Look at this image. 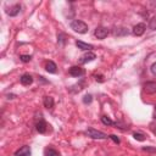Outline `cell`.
<instances>
[{
  "label": "cell",
  "mask_w": 156,
  "mask_h": 156,
  "mask_svg": "<svg viewBox=\"0 0 156 156\" xmlns=\"http://www.w3.org/2000/svg\"><path fill=\"white\" fill-rule=\"evenodd\" d=\"M85 73V71L80 67V66H72L71 68H69V74L72 76V77H80V76H83Z\"/></svg>",
  "instance_id": "5"
},
{
  "label": "cell",
  "mask_w": 156,
  "mask_h": 156,
  "mask_svg": "<svg viewBox=\"0 0 156 156\" xmlns=\"http://www.w3.org/2000/svg\"><path fill=\"white\" fill-rule=\"evenodd\" d=\"M44 156H60V154L52 147H46L44 151Z\"/></svg>",
  "instance_id": "15"
},
{
  "label": "cell",
  "mask_w": 156,
  "mask_h": 156,
  "mask_svg": "<svg viewBox=\"0 0 156 156\" xmlns=\"http://www.w3.org/2000/svg\"><path fill=\"white\" fill-rule=\"evenodd\" d=\"M20 11H21V5H18V4H16V5H13V6H11V7H9V9L6 10V13H7L9 16H11V17H13V16H16V15H18V13H20Z\"/></svg>",
  "instance_id": "8"
},
{
  "label": "cell",
  "mask_w": 156,
  "mask_h": 156,
  "mask_svg": "<svg viewBox=\"0 0 156 156\" xmlns=\"http://www.w3.org/2000/svg\"><path fill=\"white\" fill-rule=\"evenodd\" d=\"M108 138H111V139H112V140H113L116 144H119V139H118V138H117L115 134H111V135H108Z\"/></svg>",
  "instance_id": "22"
},
{
  "label": "cell",
  "mask_w": 156,
  "mask_h": 156,
  "mask_svg": "<svg viewBox=\"0 0 156 156\" xmlns=\"http://www.w3.org/2000/svg\"><path fill=\"white\" fill-rule=\"evenodd\" d=\"M35 127H37V130H38L39 133H41V134H44V133L46 132V123H45L44 121H39Z\"/></svg>",
  "instance_id": "14"
},
{
  "label": "cell",
  "mask_w": 156,
  "mask_h": 156,
  "mask_svg": "<svg viewBox=\"0 0 156 156\" xmlns=\"http://www.w3.org/2000/svg\"><path fill=\"white\" fill-rule=\"evenodd\" d=\"M91 100H93V96H91L90 94H87V95L83 98V102H84V104H90Z\"/></svg>",
  "instance_id": "20"
},
{
  "label": "cell",
  "mask_w": 156,
  "mask_h": 156,
  "mask_svg": "<svg viewBox=\"0 0 156 156\" xmlns=\"http://www.w3.org/2000/svg\"><path fill=\"white\" fill-rule=\"evenodd\" d=\"M133 136H134L136 140H139V141H144V140H145V136H144L141 133H134Z\"/></svg>",
  "instance_id": "19"
},
{
  "label": "cell",
  "mask_w": 156,
  "mask_h": 156,
  "mask_svg": "<svg viewBox=\"0 0 156 156\" xmlns=\"http://www.w3.org/2000/svg\"><path fill=\"white\" fill-rule=\"evenodd\" d=\"M144 32H145V24L144 23H138V24H135L133 27V34L136 35V37L143 35Z\"/></svg>",
  "instance_id": "6"
},
{
  "label": "cell",
  "mask_w": 156,
  "mask_h": 156,
  "mask_svg": "<svg viewBox=\"0 0 156 156\" xmlns=\"http://www.w3.org/2000/svg\"><path fill=\"white\" fill-rule=\"evenodd\" d=\"M43 102H44V106L46 107V108H52L54 107V99L51 98V96H44V100H43Z\"/></svg>",
  "instance_id": "12"
},
{
  "label": "cell",
  "mask_w": 156,
  "mask_h": 156,
  "mask_svg": "<svg viewBox=\"0 0 156 156\" xmlns=\"http://www.w3.org/2000/svg\"><path fill=\"white\" fill-rule=\"evenodd\" d=\"M144 151H151V152H156V147H150V146H144L143 147Z\"/></svg>",
  "instance_id": "21"
},
{
  "label": "cell",
  "mask_w": 156,
  "mask_h": 156,
  "mask_svg": "<svg viewBox=\"0 0 156 156\" xmlns=\"http://www.w3.org/2000/svg\"><path fill=\"white\" fill-rule=\"evenodd\" d=\"M95 58H96V55H95L94 52H91V51H87L84 55L80 56L79 62H80V63H88V62L94 61Z\"/></svg>",
  "instance_id": "3"
},
{
  "label": "cell",
  "mask_w": 156,
  "mask_h": 156,
  "mask_svg": "<svg viewBox=\"0 0 156 156\" xmlns=\"http://www.w3.org/2000/svg\"><path fill=\"white\" fill-rule=\"evenodd\" d=\"M87 134L93 139H106L107 138V134H105V133H102L100 130H96L94 128H88L87 129Z\"/></svg>",
  "instance_id": "2"
},
{
  "label": "cell",
  "mask_w": 156,
  "mask_h": 156,
  "mask_svg": "<svg viewBox=\"0 0 156 156\" xmlns=\"http://www.w3.org/2000/svg\"><path fill=\"white\" fill-rule=\"evenodd\" d=\"M20 82H21L22 85H30L33 83V78H32V76L29 73H24V74L21 76Z\"/></svg>",
  "instance_id": "9"
},
{
  "label": "cell",
  "mask_w": 156,
  "mask_h": 156,
  "mask_svg": "<svg viewBox=\"0 0 156 156\" xmlns=\"http://www.w3.org/2000/svg\"><path fill=\"white\" fill-rule=\"evenodd\" d=\"M150 69H151V73H152L154 76H156V62H154V63L151 65Z\"/></svg>",
  "instance_id": "23"
},
{
  "label": "cell",
  "mask_w": 156,
  "mask_h": 156,
  "mask_svg": "<svg viewBox=\"0 0 156 156\" xmlns=\"http://www.w3.org/2000/svg\"><path fill=\"white\" fill-rule=\"evenodd\" d=\"M71 29H73L74 32L79 33V34H84L88 32V26H87V23H84L80 20H74L71 22Z\"/></svg>",
  "instance_id": "1"
},
{
  "label": "cell",
  "mask_w": 156,
  "mask_h": 156,
  "mask_svg": "<svg viewBox=\"0 0 156 156\" xmlns=\"http://www.w3.org/2000/svg\"><path fill=\"white\" fill-rule=\"evenodd\" d=\"M101 122H102L105 126H112V124H115V122H113L110 117H107V116H102V117H101Z\"/></svg>",
  "instance_id": "16"
},
{
  "label": "cell",
  "mask_w": 156,
  "mask_h": 156,
  "mask_svg": "<svg viewBox=\"0 0 156 156\" xmlns=\"http://www.w3.org/2000/svg\"><path fill=\"white\" fill-rule=\"evenodd\" d=\"M154 118L156 119V105L154 106Z\"/></svg>",
  "instance_id": "24"
},
{
  "label": "cell",
  "mask_w": 156,
  "mask_h": 156,
  "mask_svg": "<svg viewBox=\"0 0 156 156\" xmlns=\"http://www.w3.org/2000/svg\"><path fill=\"white\" fill-rule=\"evenodd\" d=\"M144 90L147 94H155L156 93V82H146L144 84Z\"/></svg>",
  "instance_id": "7"
},
{
  "label": "cell",
  "mask_w": 156,
  "mask_h": 156,
  "mask_svg": "<svg viewBox=\"0 0 156 156\" xmlns=\"http://www.w3.org/2000/svg\"><path fill=\"white\" fill-rule=\"evenodd\" d=\"M94 34H95V37H96L98 39H105V38L107 37V34H108V30H107V28H105V27H98V28L95 29Z\"/></svg>",
  "instance_id": "4"
},
{
  "label": "cell",
  "mask_w": 156,
  "mask_h": 156,
  "mask_svg": "<svg viewBox=\"0 0 156 156\" xmlns=\"http://www.w3.org/2000/svg\"><path fill=\"white\" fill-rule=\"evenodd\" d=\"M30 155V147L24 145L22 147H20L16 152H15V156H29Z\"/></svg>",
  "instance_id": "10"
},
{
  "label": "cell",
  "mask_w": 156,
  "mask_h": 156,
  "mask_svg": "<svg viewBox=\"0 0 156 156\" xmlns=\"http://www.w3.org/2000/svg\"><path fill=\"white\" fill-rule=\"evenodd\" d=\"M149 27H150V29H152V30H156V16H154V17L150 20Z\"/></svg>",
  "instance_id": "17"
},
{
  "label": "cell",
  "mask_w": 156,
  "mask_h": 156,
  "mask_svg": "<svg viewBox=\"0 0 156 156\" xmlns=\"http://www.w3.org/2000/svg\"><path fill=\"white\" fill-rule=\"evenodd\" d=\"M76 45H77L78 49H80V50L90 51V50L93 49V45H91V44H88V43H84V41H80V40H77V41H76Z\"/></svg>",
  "instance_id": "11"
},
{
  "label": "cell",
  "mask_w": 156,
  "mask_h": 156,
  "mask_svg": "<svg viewBox=\"0 0 156 156\" xmlns=\"http://www.w3.org/2000/svg\"><path fill=\"white\" fill-rule=\"evenodd\" d=\"M20 58H21V61H22V62H24V63H26V62H29V61L32 60V56H30V55H21V56H20Z\"/></svg>",
  "instance_id": "18"
},
{
  "label": "cell",
  "mask_w": 156,
  "mask_h": 156,
  "mask_svg": "<svg viewBox=\"0 0 156 156\" xmlns=\"http://www.w3.org/2000/svg\"><path fill=\"white\" fill-rule=\"evenodd\" d=\"M57 67H56V63L55 62H52V61H49L48 63H46V66H45V69L49 72V73H56V69Z\"/></svg>",
  "instance_id": "13"
}]
</instances>
